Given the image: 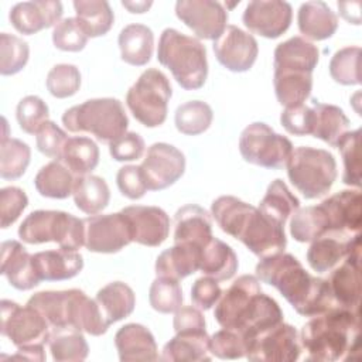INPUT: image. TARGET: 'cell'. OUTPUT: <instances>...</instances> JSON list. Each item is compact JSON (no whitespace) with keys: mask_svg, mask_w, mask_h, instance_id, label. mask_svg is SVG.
<instances>
[{"mask_svg":"<svg viewBox=\"0 0 362 362\" xmlns=\"http://www.w3.org/2000/svg\"><path fill=\"white\" fill-rule=\"evenodd\" d=\"M151 1H122V6L130 13H144L151 7Z\"/></svg>","mask_w":362,"mask_h":362,"instance_id":"63","label":"cell"},{"mask_svg":"<svg viewBox=\"0 0 362 362\" xmlns=\"http://www.w3.org/2000/svg\"><path fill=\"white\" fill-rule=\"evenodd\" d=\"M318 59L320 51L313 42L303 37H291L276 47L273 68L274 71L293 69L313 74Z\"/></svg>","mask_w":362,"mask_h":362,"instance_id":"29","label":"cell"},{"mask_svg":"<svg viewBox=\"0 0 362 362\" xmlns=\"http://www.w3.org/2000/svg\"><path fill=\"white\" fill-rule=\"evenodd\" d=\"M48 92L58 98H69L79 90L81 74L72 64H58L51 68L45 81Z\"/></svg>","mask_w":362,"mask_h":362,"instance_id":"50","label":"cell"},{"mask_svg":"<svg viewBox=\"0 0 362 362\" xmlns=\"http://www.w3.org/2000/svg\"><path fill=\"white\" fill-rule=\"evenodd\" d=\"M300 208V201L291 194L284 181L274 180L269 184L263 199L259 204V211L267 218L283 225Z\"/></svg>","mask_w":362,"mask_h":362,"instance_id":"41","label":"cell"},{"mask_svg":"<svg viewBox=\"0 0 362 362\" xmlns=\"http://www.w3.org/2000/svg\"><path fill=\"white\" fill-rule=\"evenodd\" d=\"M62 123L72 133L85 132L102 143H112L126 133L129 119L120 100L98 98L65 110Z\"/></svg>","mask_w":362,"mask_h":362,"instance_id":"7","label":"cell"},{"mask_svg":"<svg viewBox=\"0 0 362 362\" xmlns=\"http://www.w3.org/2000/svg\"><path fill=\"white\" fill-rule=\"evenodd\" d=\"M62 13V3L58 0H31L14 4L8 18L18 33L31 35L44 28L55 27L61 21Z\"/></svg>","mask_w":362,"mask_h":362,"instance_id":"22","label":"cell"},{"mask_svg":"<svg viewBox=\"0 0 362 362\" xmlns=\"http://www.w3.org/2000/svg\"><path fill=\"white\" fill-rule=\"evenodd\" d=\"M109 324L129 317L136 305V296L123 281H112L102 287L95 298Z\"/></svg>","mask_w":362,"mask_h":362,"instance_id":"36","label":"cell"},{"mask_svg":"<svg viewBox=\"0 0 362 362\" xmlns=\"http://www.w3.org/2000/svg\"><path fill=\"white\" fill-rule=\"evenodd\" d=\"M74 8L88 37L105 35L113 25L115 14L106 0H75Z\"/></svg>","mask_w":362,"mask_h":362,"instance_id":"42","label":"cell"},{"mask_svg":"<svg viewBox=\"0 0 362 362\" xmlns=\"http://www.w3.org/2000/svg\"><path fill=\"white\" fill-rule=\"evenodd\" d=\"M48 106L47 103L35 95L24 96L16 109V117L18 126L23 132L28 134H37L40 127L48 122Z\"/></svg>","mask_w":362,"mask_h":362,"instance_id":"51","label":"cell"},{"mask_svg":"<svg viewBox=\"0 0 362 362\" xmlns=\"http://www.w3.org/2000/svg\"><path fill=\"white\" fill-rule=\"evenodd\" d=\"M201 247L174 243V246L163 250L156 260L157 276L181 280L199 270Z\"/></svg>","mask_w":362,"mask_h":362,"instance_id":"30","label":"cell"},{"mask_svg":"<svg viewBox=\"0 0 362 362\" xmlns=\"http://www.w3.org/2000/svg\"><path fill=\"white\" fill-rule=\"evenodd\" d=\"M1 335L18 346L45 345L51 335V327L45 317L34 307L11 300H1Z\"/></svg>","mask_w":362,"mask_h":362,"instance_id":"12","label":"cell"},{"mask_svg":"<svg viewBox=\"0 0 362 362\" xmlns=\"http://www.w3.org/2000/svg\"><path fill=\"white\" fill-rule=\"evenodd\" d=\"M280 123L290 134H311L314 126V110L311 106H305L304 103L284 107L280 115Z\"/></svg>","mask_w":362,"mask_h":362,"instance_id":"54","label":"cell"},{"mask_svg":"<svg viewBox=\"0 0 362 362\" xmlns=\"http://www.w3.org/2000/svg\"><path fill=\"white\" fill-rule=\"evenodd\" d=\"M157 59L171 71L181 88L194 90L204 86L208 76V61L206 49L199 40L175 28H165L158 41Z\"/></svg>","mask_w":362,"mask_h":362,"instance_id":"6","label":"cell"},{"mask_svg":"<svg viewBox=\"0 0 362 362\" xmlns=\"http://www.w3.org/2000/svg\"><path fill=\"white\" fill-rule=\"evenodd\" d=\"M61 161L76 175L90 174L99 163V147L98 144L85 136L68 137Z\"/></svg>","mask_w":362,"mask_h":362,"instance_id":"40","label":"cell"},{"mask_svg":"<svg viewBox=\"0 0 362 362\" xmlns=\"http://www.w3.org/2000/svg\"><path fill=\"white\" fill-rule=\"evenodd\" d=\"M132 228L133 242L144 246H160L170 233V218L158 206L132 205L122 209Z\"/></svg>","mask_w":362,"mask_h":362,"instance_id":"21","label":"cell"},{"mask_svg":"<svg viewBox=\"0 0 362 362\" xmlns=\"http://www.w3.org/2000/svg\"><path fill=\"white\" fill-rule=\"evenodd\" d=\"M359 140H361V130L346 132L337 147L342 156L344 161V175L342 181L351 187H361V158H359Z\"/></svg>","mask_w":362,"mask_h":362,"instance_id":"49","label":"cell"},{"mask_svg":"<svg viewBox=\"0 0 362 362\" xmlns=\"http://www.w3.org/2000/svg\"><path fill=\"white\" fill-rule=\"evenodd\" d=\"M0 272L17 290H31L40 284L33 255L17 240H6L0 247Z\"/></svg>","mask_w":362,"mask_h":362,"instance_id":"23","label":"cell"},{"mask_svg":"<svg viewBox=\"0 0 362 362\" xmlns=\"http://www.w3.org/2000/svg\"><path fill=\"white\" fill-rule=\"evenodd\" d=\"M85 243L89 252L116 253L133 242L127 216L120 211L106 215H90L83 219Z\"/></svg>","mask_w":362,"mask_h":362,"instance_id":"14","label":"cell"},{"mask_svg":"<svg viewBox=\"0 0 362 362\" xmlns=\"http://www.w3.org/2000/svg\"><path fill=\"white\" fill-rule=\"evenodd\" d=\"M290 233L301 243L313 242L328 233V219L321 205L298 208L290 219Z\"/></svg>","mask_w":362,"mask_h":362,"instance_id":"43","label":"cell"},{"mask_svg":"<svg viewBox=\"0 0 362 362\" xmlns=\"http://www.w3.org/2000/svg\"><path fill=\"white\" fill-rule=\"evenodd\" d=\"M31 158V150L27 143L3 136L0 146V175L4 180H17L20 178Z\"/></svg>","mask_w":362,"mask_h":362,"instance_id":"44","label":"cell"},{"mask_svg":"<svg viewBox=\"0 0 362 362\" xmlns=\"http://www.w3.org/2000/svg\"><path fill=\"white\" fill-rule=\"evenodd\" d=\"M314 110V126L311 136L337 147L339 139L348 132L349 119L344 110L335 105L321 103L317 99L311 100Z\"/></svg>","mask_w":362,"mask_h":362,"instance_id":"34","label":"cell"},{"mask_svg":"<svg viewBox=\"0 0 362 362\" xmlns=\"http://www.w3.org/2000/svg\"><path fill=\"white\" fill-rule=\"evenodd\" d=\"M238 256L233 249L218 238L211 240L201 249L199 270L218 281L229 280L238 272Z\"/></svg>","mask_w":362,"mask_h":362,"instance_id":"33","label":"cell"},{"mask_svg":"<svg viewBox=\"0 0 362 362\" xmlns=\"http://www.w3.org/2000/svg\"><path fill=\"white\" fill-rule=\"evenodd\" d=\"M300 354L297 329L283 321L263 329L246 344V358L253 362H294Z\"/></svg>","mask_w":362,"mask_h":362,"instance_id":"13","label":"cell"},{"mask_svg":"<svg viewBox=\"0 0 362 362\" xmlns=\"http://www.w3.org/2000/svg\"><path fill=\"white\" fill-rule=\"evenodd\" d=\"M221 294L222 290L218 280L209 276L197 279L191 287V300L194 305L199 310L212 308L218 303Z\"/></svg>","mask_w":362,"mask_h":362,"instance_id":"59","label":"cell"},{"mask_svg":"<svg viewBox=\"0 0 362 362\" xmlns=\"http://www.w3.org/2000/svg\"><path fill=\"white\" fill-rule=\"evenodd\" d=\"M293 8L287 1L253 0L243 13L245 27L264 38H277L286 33L291 24Z\"/></svg>","mask_w":362,"mask_h":362,"instance_id":"19","label":"cell"},{"mask_svg":"<svg viewBox=\"0 0 362 362\" xmlns=\"http://www.w3.org/2000/svg\"><path fill=\"white\" fill-rule=\"evenodd\" d=\"M173 89L168 78L156 68L146 69L126 93V105L137 122L157 127L167 117Z\"/></svg>","mask_w":362,"mask_h":362,"instance_id":"10","label":"cell"},{"mask_svg":"<svg viewBox=\"0 0 362 362\" xmlns=\"http://www.w3.org/2000/svg\"><path fill=\"white\" fill-rule=\"evenodd\" d=\"M144 147V140L139 133L126 132L124 134L109 143V153L116 161H133L141 158Z\"/></svg>","mask_w":362,"mask_h":362,"instance_id":"57","label":"cell"},{"mask_svg":"<svg viewBox=\"0 0 362 362\" xmlns=\"http://www.w3.org/2000/svg\"><path fill=\"white\" fill-rule=\"evenodd\" d=\"M88 34L76 17L61 20L52 31V42L61 51L78 52L85 48Z\"/></svg>","mask_w":362,"mask_h":362,"instance_id":"52","label":"cell"},{"mask_svg":"<svg viewBox=\"0 0 362 362\" xmlns=\"http://www.w3.org/2000/svg\"><path fill=\"white\" fill-rule=\"evenodd\" d=\"M305 361L334 362L359 359V308L332 307L314 315L300 334Z\"/></svg>","mask_w":362,"mask_h":362,"instance_id":"4","label":"cell"},{"mask_svg":"<svg viewBox=\"0 0 362 362\" xmlns=\"http://www.w3.org/2000/svg\"><path fill=\"white\" fill-rule=\"evenodd\" d=\"M256 277L276 287L300 315L314 317L337 307L328 280L310 274L290 253L281 252L260 259Z\"/></svg>","mask_w":362,"mask_h":362,"instance_id":"1","label":"cell"},{"mask_svg":"<svg viewBox=\"0 0 362 362\" xmlns=\"http://www.w3.org/2000/svg\"><path fill=\"white\" fill-rule=\"evenodd\" d=\"M115 345L119 352V359L123 362L160 359L151 331L141 324L130 322L119 328L115 335Z\"/></svg>","mask_w":362,"mask_h":362,"instance_id":"25","label":"cell"},{"mask_svg":"<svg viewBox=\"0 0 362 362\" xmlns=\"http://www.w3.org/2000/svg\"><path fill=\"white\" fill-rule=\"evenodd\" d=\"M329 75L341 85L361 83V48L345 47L337 51L329 61Z\"/></svg>","mask_w":362,"mask_h":362,"instance_id":"46","label":"cell"},{"mask_svg":"<svg viewBox=\"0 0 362 362\" xmlns=\"http://www.w3.org/2000/svg\"><path fill=\"white\" fill-rule=\"evenodd\" d=\"M214 317L222 328L239 332L247 344L263 329L283 321L277 301L264 294L257 277H238L219 297Z\"/></svg>","mask_w":362,"mask_h":362,"instance_id":"2","label":"cell"},{"mask_svg":"<svg viewBox=\"0 0 362 362\" xmlns=\"http://www.w3.org/2000/svg\"><path fill=\"white\" fill-rule=\"evenodd\" d=\"M116 184L122 195L129 199H140L147 192V185L140 165H124L117 171Z\"/></svg>","mask_w":362,"mask_h":362,"instance_id":"58","label":"cell"},{"mask_svg":"<svg viewBox=\"0 0 362 362\" xmlns=\"http://www.w3.org/2000/svg\"><path fill=\"white\" fill-rule=\"evenodd\" d=\"M75 178L76 175L61 160H54L41 167L34 178V185L42 197L65 199L72 194Z\"/></svg>","mask_w":362,"mask_h":362,"instance_id":"35","label":"cell"},{"mask_svg":"<svg viewBox=\"0 0 362 362\" xmlns=\"http://www.w3.org/2000/svg\"><path fill=\"white\" fill-rule=\"evenodd\" d=\"M72 195L76 208L88 215L99 214L110 201V191L106 181L93 174L76 177Z\"/></svg>","mask_w":362,"mask_h":362,"instance_id":"38","label":"cell"},{"mask_svg":"<svg viewBox=\"0 0 362 362\" xmlns=\"http://www.w3.org/2000/svg\"><path fill=\"white\" fill-rule=\"evenodd\" d=\"M23 242L38 245L55 242L62 249L78 250L85 243L83 219L64 211L38 209L25 216L18 228Z\"/></svg>","mask_w":362,"mask_h":362,"instance_id":"8","label":"cell"},{"mask_svg":"<svg viewBox=\"0 0 362 362\" xmlns=\"http://www.w3.org/2000/svg\"><path fill=\"white\" fill-rule=\"evenodd\" d=\"M354 238L325 233L313 240L307 250V262L310 267L317 273H327L332 270L348 255Z\"/></svg>","mask_w":362,"mask_h":362,"instance_id":"31","label":"cell"},{"mask_svg":"<svg viewBox=\"0 0 362 362\" xmlns=\"http://www.w3.org/2000/svg\"><path fill=\"white\" fill-rule=\"evenodd\" d=\"M28 205L25 192L18 187H4L0 189V211L1 228L6 229L17 221L21 212Z\"/></svg>","mask_w":362,"mask_h":362,"instance_id":"56","label":"cell"},{"mask_svg":"<svg viewBox=\"0 0 362 362\" xmlns=\"http://www.w3.org/2000/svg\"><path fill=\"white\" fill-rule=\"evenodd\" d=\"M300 33L310 40L321 41L334 35L338 28V17L329 6L320 0L305 1L297 14Z\"/></svg>","mask_w":362,"mask_h":362,"instance_id":"28","label":"cell"},{"mask_svg":"<svg viewBox=\"0 0 362 362\" xmlns=\"http://www.w3.org/2000/svg\"><path fill=\"white\" fill-rule=\"evenodd\" d=\"M209 352L219 359H238L246 356L243 337L229 328H222L209 337Z\"/></svg>","mask_w":362,"mask_h":362,"instance_id":"53","label":"cell"},{"mask_svg":"<svg viewBox=\"0 0 362 362\" xmlns=\"http://www.w3.org/2000/svg\"><path fill=\"white\" fill-rule=\"evenodd\" d=\"M361 235L351 243L349 252L342 262L329 270L328 284L337 305L351 310L359 308L361 298Z\"/></svg>","mask_w":362,"mask_h":362,"instance_id":"17","label":"cell"},{"mask_svg":"<svg viewBox=\"0 0 362 362\" xmlns=\"http://www.w3.org/2000/svg\"><path fill=\"white\" fill-rule=\"evenodd\" d=\"M175 14L198 38L204 40H216L228 21L223 4L212 0H178Z\"/></svg>","mask_w":362,"mask_h":362,"instance_id":"16","label":"cell"},{"mask_svg":"<svg viewBox=\"0 0 362 362\" xmlns=\"http://www.w3.org/2000/svg\"><path fill=\"white\" fill-rule=\"evenodd\" d=\"M38 305L51 329L72 327L89 335L99 337L110 325L98 301L89 298L78 288L44 291Z\"/></svg>","mask_w":362,"mask_h":362,"instance_id":"5","label":"cell"},{"mask_svg":"<svg viewBox=\"0 0 362 362\" xmlns=\"http://www.w3.org/2000/svg\"><path fill=\"white\" fill-rule=\"evenodd\" d=\"M150 305L163 314L175 313L182 305V290L178 280L157 276L148 291Z\"/></svg>","mask_w":362,"mask_h":362,"instance_id":"47","label":"cell"},{"mask_svg":"<svg viewBox=\"0 0 362 362\" xmlns=\"http://www.w3.org/2000/svg\"><path fill=\"white\" fill-rule=\"evenodd\" d=\"M28 44L8 33L0 34V74L14 75L28 62Z\"/></svg>","mask_w":362,"mask_h":362,"instance_id":"48","label":"cell"},{"mask_svg":"<svg viewBox=\"0 0 362 362\" xmlns=\"http://www.w3.org/2000/svg\"><path fill=\"white\" fill-rule=\"evenodd\" d=\"M173 327L175 332L202 331L205 329V318L199 308L192 305H181L174 314Z\"/></svg>","mask_w":362,"mask_h":362,"instance_id":"60","label":"cell"},{"mask_svg":"<svg viewBox=\"0 0 362 362\" xmlns=\"http://www.w3.org/2000/svg\"><path fill=\"white\" fill-rule=\"evenodd\" d=\"M328 219V233L354 238L361 230V194L358 189H344L320 204Z\"/></svg>","mask_w":362,"mask_h":362,"instance_id":"20","label":"cell"},{"mask_svg":"<svg viewBox=\"0 0 362 362\" xmlns=\"http://www.w3.org/2000/svg\"><path fill=\"white\" fill-rule=\"evenodd\" d=\"M212 238L209 214L195 204L181 206L174 215V243L204 247Z\"/></svg>","mask_w":362,"mask_h":362,"instance_id":"24","label":"cell"},{"mask_svg":"<svg viewBox=\"0 0 362 362\" xmlns=\"http://www.w3.org/2000/svg\"><path fill=\"white\" fill-rule=\"evenodd\" d=\"M35 272L40 280L61 281L79 274L83 269V257L76 250L57 249L33 255Z\"/></svg>","mask_w":362,"mask_h":362,"instance_id":"26","label":"cell"},{"mask_svg":"<svg viewBox=\"0 0 362 362\" xmlns=\"http://www.w3.org/2000/svg\"><path fill=\"white\" fill-rule=\"evenodd\" d=\"M160 359L167 362L209 361L211 352L206 329L175 332V337L164 345Z\"/></svg>","mask_w":362,"mask_h":362,"instance_id":"27","label":"cell"},{"mask_svg":"<svg viewBox=\"0 0 362 362\" xmlns=\"http://www.w3.org/2000/svg\"><path fill=\"white\" fill-rule=\"evenodd\" d=\"M211 215L225 233L240 240L260 259L286 249L284 226L236 197L216 198L211 205Z\"/></svg>","mask_w":362,"mask_h":362,"instance_id":"3","label":"cell"},{"mask_svg":"<svg viewBox=\"0 0 362 362\" xmlns=\"http://www.w3.org/2000/svg\"><path fill=\"white\" fill-rule=\"evenodd\" d=\"M239 151L243 160L250 164L280 170L287 165L293 144L286 136L276 133L266 123L255 122L240 133Z\"/></svg>","mask_w":362,"mask_h":362,"instance_id":"11","label":"cell"},{"mask_svg":"<svg viewBox=\"0 0 362 362\" xmlns=\"http://www.w3.org/2000/svg\"><path fill=\"white\" fill-rule=\"evenodd\" d=\"M66 140V133L51 120L45 122L35 134V144L38 151L55 160H61Z\"/></svg>","mask_w":362,"mask_h":362,"instance_id":"55","label":"cell"},{"mask_svg":"<svg viewBox=\"0 0 362 362\" xmlns=\"http://www.w3.org/2000/svg\"><path fill=\"white\" fill-rule=\"evenodd\" d=\"M339 14L345 18L349 24H361V1H338Z\"/></svg>","mask_w":362,"mask_h":362,"instance_id":"61","label":"cell"},{"mask_svg":"<svg viewBox=\"0 0 362 362\" xmlns=\"http://www.w3.org/2000/svg\"><path fill=\"white\" fill-rule=\"evenodd\" d=\"M11 358H13V359H25V361L42 362V361H45L44 345H25V346H18V348H17V352H16Z\"/></svg>","mask_w":362,"mask_h":362,"instance_id":"62","label":"cell"},{"mask_svg":"<svg viewBox=\"0 0 362 362\" xmlns=\"http://www.w3.org/2000/svg\"><path fill=\"white\" fill-rule=\"evenodd\" d=\"M274 93L284 107L303 103L313 89V74L305 71L281 69L273 75Z\"/></svg>","mask_w":362,"mask_h":362,"instance_id":"37","label":"cell"},{"mask_svg":"<svg viewBox=\"0 0 362 362\" xmlns=\"http://www.w3.org/2000/svg\"><path fill=\"white\" fill-rule=\"evenodd\" d=\"M286 167L288 180L307 199L325 195L337 178V161L324 148L308 146L293 148Z\"/></svg>","mask_w":362,"mask_h":362,"instance_id":"9","label":"cell"},{"mask_svg":"<svg viewBox=\"0 0 362 362\" xmlns=\"http://www.w3.org/2000/svg\"><path fill=\"white\" fill-rule=\"evenodd\" d=\"M212 119L211 106L202 100H189L180 105L174 116L177 130L188 136H197L208 130Z\"/></svg>","mask_w":362,"mask_h":362,"instance_id":"45","label":"cell"},{"mask_svg":"<svg viewBox=\"0 0 362 362\" xmlns=\"http://www.w3.org/2000/svg\"><path fill=\"white\" fill-rule=\"evenodd\" d=\"M147 189L160 191L173 185L185 171V157L174 146L154 143L140 165Z\"/></svg>","mask_w":362,"mask_h":362,"instance_id":"15","label":"cell"},{"mask_svg":"<svg viewBox=\"0 0 362 362\" xmlns=\"http://www.w3.org/2000/svg\"><path fill=\"white\" fill-rule=\"evenodd\" d=\"M122 59L134 66L146 65L153 55L154 35L153 31L144 24L126 25L117 38Z\"/></svg>","mask_w":362,"mask_h":362,"instance_id":"32","label":"cell"},{"mask_svg":"<svg viewBox=\"0 0 362 362\" xmlns=\"http://www.w3.org/2000/svg\"><path fill=\"white\" fill-rule=\"evenodd\" d=\"M212 48L219 64L232 72L249 71L259 54L255 37L236 25H226Z\"/></svg>","mask_w":362,"mask_h":362,"instance_id":"18","label":"cell"},{"mask_svg":"<svg viewBox=\"0 0 362 362\" xmlns=\"http://www.w3.org/2000/svg\"><path fill=\"white\" fill-rule=\"evenodd\" d=\"M48 345L57 362H81L89 354V346L82 331L72 327L51 329Z\"/></svg>","mask_w":362,"mask_h":362,"instance_id":"39","label":"cell"}]
</instances>
